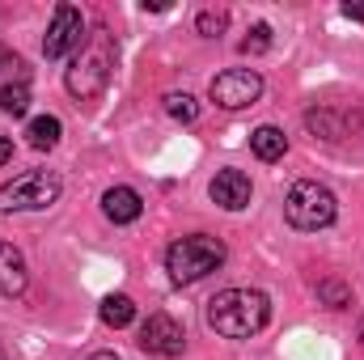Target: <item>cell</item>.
<instances>
[{
	"mask_svg": "<svg viewBox=\"0 0 364 360\" xmlns=\"http://www.w3.org/2000/svg\"><path fill=\"white\" fill-rule=\"evenodd\" d=\"M272 301L259 288H225L208 301V327L225 339H250L267 327Z\"/></svg>",
	"mask_w": 364,
	"mask_h": 360,
	"instance_id": "obj_1",
	"label": "cell"
},
{
	"mask_svg": "<svg viewBox=\"0 0 364 360\" xmlns=\"http://www.w3.org/2000/svg\"><path fill=\"white\" fill-rule=\"evenodd\" d=\"M110 68H114V38H110V30H93L90 38H85V47L77 51V60H73L64 85H68L73 97L90 102V97H97V93L106 90Z\"/></svg>",
	"mask_w": 364,
	"mask_h": 360,
	"instance_id": "obj_2",
	"label": "cell"
},
{
	"mask_svg": "<svg viewBox=\"0 0 364 360\" xmlns=\"http://www.w3.org/2000/svg\"><path fill=\"white\" fill-rule=\"evenodd\" d=\"M225 263V242L220 238H208V233H191V238H178L170 250H166V271L174 284H195L203 275Z\"/></svg>",
	"mask_w": 364,
	"mask_h": 360,
	"instance_id": "obj_3",
	"label": "cell"
},
{
	"mask_svg": "<svg viewBox=\"0 0 364 360\" xmlns=\"http://www.w3.org/2000/svg\"><path fill=\"white\" fill-rule=\"evenodd\" d=\"M284 216H288L292 229L318 233V229L335 225V216H339V199H335L331 186H322V182H314V179H301L292 191H288V199H284Z\"/></svg>",
	"mask_w": 364,
	"mask_h": 360,
	"instance_id": "obj_4",
	"label": "cell"
},
{
	"mask_svg": "<svg viewBox=\"0 0 364 360\" xmlns=\"http://www.w3.org/2000/svg\"><path fill=\"white\" fill-rule=\"evenodd\" d=\"M60 191H64V182H60V174H51V170L17 174L13 182L0 186V212L4 216L9 212H43V208H51L60 199Z\"/></svg>",
	"mask_w": 364,
	"mask_h": 360,
	"instance_id": "obj_5",
	"label": "cell"
},
{
	"mask_svg": "<svg viewBox=\"0 0 364 360\" xmlns=\"http://www.w3.org/2000/svg\"><path fill=\"white\" fill-rule=\"evenodd\" d=\"M85 17L77 4H55L51 13V26H47V38H43V55L47 60H64L68 51H81L85 47Z\"/></svg>",
	"mask_w": 364,
	"mask_h": 360,
	"instance_id": "obj_6",
	"label": "cell"
},
{
	"mask_svg": "<svg viewBox=\"0 0 364 360\" xmlns=\"http://www.w3.org/2000/svg\"><path fill=\"white\" fill-rule=\"evenodd\" d=\"M259 93H263V77H259L255 68H229V73L212 77V85H208V97H212L216 106H225V110L255 106Z\"/></svg>",
	"mask_w": 364,
	"mask_h": 360,
	"instance_id": "obj_7",
	"label": "cell"
},
{
	"mask_svg": "<svg viewBox=\"0 0 364 360\" xmlns=\"http://www.w3.org/2000/svg\"><path fill=\"white\" fill-rule=\"evenodd\" d=\"M140 348L153 352V356L174 360V356H182V348H186V331H182L170 314H149V322L140 327Z\"/></svg>",
	"mask_w": 364,
	"mask_h": 360,
	"instance_id": "obj_8",
	"label": "cell"
},
{
	"mask_svg": "<svg viewBox=\"0 0 364 360\" xmlns=\"http://www.w3.org/2000/svg\"><path fill=\"white\" fill-rule=\"evenodd\" d=\"M212 199L225 208V212H242L250 203V179L242 170H220L212 179Z\"/></svg>",
	"mask_w": 364,
	"mask_h": 360,
	"instance_id": "obj_9",
	"label": "cell"
},
{
	"mask_svg": "<svg viewBox=\"0 0 364 360\" xmlns=\"http://www.w3.org/2000/svg\"><path fill=\"white\" fill-rule=\"evenodd\" d=\"M102 212H106V221H114V225H132V221H140L144 199H140V191H132V186H110V191L102 195Z\"/></svg>",
	"mask_w": 364,
	"mask_h": 360,
	"instance_id": "obj_10",
	"label": "cell"
},
{
	"mask_svg": "<svg viewBox=\"0 0 364 360\" xmlns=\"http://www.w3.org/2000/svg\"><path fill=\"white\" fill-rule=\"evenodd\" d=\"M26 259H21V250L17 246H9V242H0V292L4 297H21L26 292Z\"/></svg>",
	"mask_w": 364,
	"mask_h": 360,
	"instance_id": "obj_11",
	"label": "cell"
},
{
	"mask_svg": "<svg viewBox=\"0 0 364 360\" xmlns=\"http://www.w3.org/2000/svg\"><path fill=\"white\" fill-rule=\"evenodd\" d=\"M250 149H255L259 162H279V157L288 153V136H284L279 127H272V123H263V127L250 132Z\"/></svg>",
	"mask_w": 364,
	"mask_h": 360,
	"instance_id": "obj_12",
	"label": "cell"
},
{
	"mask_svg": "<svg viewBox=\"0 0 364 360\" xmlns=\"http://www.w3.org/2000/svg\"><path fill=\"white\" fill-rule=\"evenodd\" d=\"M60 136H64V123H60L55 115H38V119H30V127H26V140H30L34 149H55Z\"/></svg>",
	"mask_w": 364,
	"mask_h": 360,
	"instance_id": "obj_13",
	"label": "cell"
},
{
	"mask_svg": "<svg viewBox=\"0 0 364 360\" xmlns=\"http://www.w3.org/2000/svg\"><path fill=\"white\" fill-rule=\"evenodd\" d=\"M97 314H102V322H106V327H114V331H119V327H127V322L136 318V301H132L127 292H110V297L102 301V309H97Z\"/></svg>",
	"mask_w": 364,
	"mask_h": 360,
	"instance_id": "obj_14",
	"label": "cell"
},
{
	"mask_svg": "<svg viewBox=\"0 0 364 360\" xmlns=\"http://www.w3.org/2000/svg\"><path fill=\"white\" fill-rule=\"evenodd\" d=\"M0 110H4V115H13V119H21V115L30 110V85H26V81L4 85V90H0Z\"/></svg>",
	"mask_w": 364,
	"mask_h": 360,
	"instance_id": "obj_15",
	"label": "cell"
},
{
	"mask_svg": "<svg viewBox=\"0 0 364 360\" xmlns=\"http://www.w3.org/2000/svg\"><path fill=\"white\" fill-rule=\"evenodd\" d=\"M195 26H199L203 38H220L225 26H229V13H225V9H203V13L195 17Z\"/></svg>",
	"mask_w": 364,
	"mask_h": 360,
	"instance_id": "obj_16",
	"label": "cell"
},
{
	"mask_svg": "<svg viewBox=\"0 0 364 360\" xmlns=\"http://www.w3.org/2000/svg\"><path fill=\"white\" fill-rule=\"evenodd\" d=\"M318 297H322L331 309H343V305H352V288H348L343 280H322V284H318Z\"/></svg>",
	"mask_w": 364,
	"mask_h": 360,
	"instance_id": "obj_17",
	"label": "cell"
},
{
	"mask_svg": "<svg viewBox=\"0 0 364 360\" xmlns=\"http://www.w3.org/2000/svg\"><path fill=\"white\" fill-rule=\"evenodd\" d=\"M166 110H170V119H178V123H195V119H199V106H195L191 93H170V97H166Z\"/></svg>",
	"mask_w": 364,
	"mask_h": 360,
	"instance_id": "obj_18",
	"label": "cell"
},
{
	"mask_svg": "<svg viewBox=\"0 0 364 360\" xmlns=\"http://www.w3.org/2000/svg\"><path fill=\"white\" fill-rule=\"evenodd\" d=\"M267 47H272V26H267V21L250 26V34L242 38V51H246V55H263Z\"/></svg>",
	"mask_w": 364,
	"mask_h": 360,
	"instance_id": "obj_19",
	"label": "cell"
},
{
	"mask_svg": "<svg viewBox=\"0 0 364 360\" xmlns=\"http://www.w3.org/2000/svg\"><path fill=\"white\" fill-rule=\"evenodd\" d=\"M9 162H13V140L0 136V166H9Z\"/></svg>",
	"mask_w": 364,
	"mask_h": 360,
	"instance_id": "obj_20",
	"label": "cell"
},
{
	"mask_svg": "<svg viewBox=\"0 0 364 360\" xmlns=\"http://www.w3.org/2000/svg\"><path fill=\"white\" fill-rule=\"evenodd\" d=\"M343 17H352V21H364V4H352V0H348V4H343Z\"/></svg>",
	"mask_w": 364,
	"mask_h": 360,
	"instance_id": "obj_21",
	"label": "cell"
},
{
	"mask_svg": "<svg viewBox=\"0 0 364 360\" xmlns=\"http://www.w3.org/2000/svg\"><path fill=\"white\" fill-rule=\"evenodd\" d=\"M90 360H119V356H114V352H93Z\"/></svg>",
	"mask_w": 364,
	"mask_h": 360,
	"instance_id": "obj_22",
	"label": "cell"
},
{
	"mask_svg": "<svg viewBox=\"0 0 364 360\" xmlns=\"http://www.w3.org/2000/svg\"><path fill=\"white\" fill-rule=\"evenodd\" d=\"M360 348H364V322H360Z\"/></svg>",
	"mask_w": 364,
	"mask_h": 360,
	"instance_id": "obj_23",
	"label": "cell"
},
{
	"mask_svg": "<svg viewBox=\"0 0 364 360\" xmlns=\"http://www.w3.org/2000/svg\"><path fill=\"white\" fill-rule=\"evenodd\" d=\"M0 360H4V352H0Z\"/></svg>",
	"mask_w": 364,
	"mask_h": 360,
	"instance_id": "obj_24",
	"label": "cell"
}]
</instances>
